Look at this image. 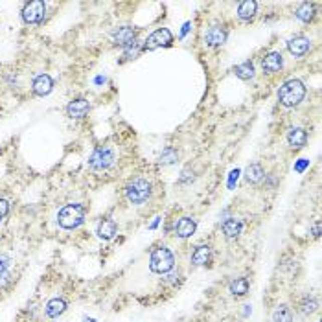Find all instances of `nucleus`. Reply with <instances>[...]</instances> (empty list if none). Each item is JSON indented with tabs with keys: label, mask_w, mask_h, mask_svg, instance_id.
Listing matches in <instances>:
<instances>
[{
	"label": "nucleus",
	"mask_w": 322,
	"mask_h": 322,
	"mask_svg": "<svg viewBox=\"0 0 322 322\" xmlns=\"http://www.w3.org/2000/svg\"><path fill=\"white\" fill-rule=\"evenodd\" d=\"M205 41L208 46H221L227 41V32L221 26H212L205 35Z\"/></svg>",
	"instance_id": "4468645a"
},
{
	"label": "nucleus",
	"mask_w": 322,
	"mask_h": 322,
	"mask_svg": "<svg viewBox=\"0 0 322 322\" xmlns=\"http://www.w3.org/2000/svg\"><path fill=\"white\" fill-rule=\"evenodd\" d=\"M316 307H318L316 300L315 298H309V296H305V298L302 300V304H300V311H302L304 315H311V313H315Z\"/></svg>",
	"instance_id": "bb28decb"
},
{
	"label": "nucleus",
	"mask_w": 322,
	"mask_h": 322,
	"mask_svg": "<svg viewBox=\"0 0 322 322\" xmlns=\"http://www.w3.org/2000/svg\"><path fill=\"white\" fill-rule=\"evenodd\" d=\"M90 112V103L85 98H76L67 105V114L72 120H81Z\"/></svg>",
	"instance_id": "6e6552de"
},
{
	"label": "nucleus",
	"mask_w": 322,
	"mask_h": 322,
	"mask_svg": "<svg viewBox=\"0 0 322 322\" xmlns=\"http://www.w3.org/2000/svg\"><path fill=\"white\" fill-rule=\"evenodd\" d=\"M10 265H12V258L8 254H0V274H4Z\"/></svg>",
	"instance_id": "c85d7f7f"
},
{
	"label": "nucleus",
	"mask_w": 322,
	"mask_h": 322,
	"mask_svg": "<svg viewBox=\"0 0 322 322\" xmlns=\"http://www.w3.org/2000/svg\"><path fill=\"white\" fill-rule=\"evenodd\" d=\"M175 160H177V151L173 149V147H164L160 156H158V162H160L162 166H170Z\"/></svg>",
	"instance_id": "a878e982"
},
{
	"label": "nucleus",
	"mask_w": 322,
	"mask_h": 322,
	"mask_svg": "<svg viewBox=\"0 0 322 322\" xmlns=\"http://www.w3.org/2000/svg\"><path fill=\"white\" fill-rule=\"evenodd\" d=\"M195 228H197V221L192 219V217H181L177 223H175V236L177 238H190L195 234Z\"/></svg>",
	"instance_id": "f8f14e48"
},
{
	"label": "nucleus",
	"mask_w": 322,
	"mask_h": 322,
	"mask_svg": "<svg viewBox=\"0 0 322 322\" xmlns=\"http://www.w3.org/2000/svg\"><path fill=\"white\" fill-rule=\"evenodd\" d=\"M305 98V85L300 79H287L278 90V101L283 107H296Z\"/></svg>",
	"instance_id": "f257e3e1"
},
{
	"label": "nucleus",
	"mask_w": 322,
	"mask_h": 322,
	"mask_svg": "<svg viewBox=\"0 0 322 322\" xmlns=\"http://www.w3.org/2000/svg\"><path fill=\"white\" fill-rule=\"evenodd\" d=\"M309 39L307 37H304V35H298V37H293V39L287 43V50L291 56L294 57H302L307 54V50H309Z\"/></svg>",
	"instance_id": "9b49d317"
},
{
	"label": "nucleus",
	"mask_w": 322,
	"mask_h": 322,
	"mask_svg": "<svg viewBox=\"0 0 322 322\" xmlns=\"http://www.w3.org/2000/svg\"><path fill=\"white\" fill-rule=\"evenodd\" d=\"M175 265V256L168 247H158L151 252L149 258V269L156 274H166Z\"/></svg>",
	"instance_id": "7ed1b4c3"
},
{
	"label": "nucleus",
	"mask_w": 322,
	"mask_h": 322,
	"mask_svg": "<svg viewBox=\"0 0 322 322\" xmlns=\"http://www.w3.org/2000/svg\"><path fill=\"white\" fill-rule=\"evenodd\" d=\"M241 228H243V223L239 221V219H234V217H230V219H227V221L223 223V234H225L228 239L238 238L239 234H241Z\"/></svg>",
	"instance_id": "aec40b11"
},
{
	"label": "nucleus",
	"mask_w": 322,
	"mask_h": 322,
	"mask_svg": "<svg viewBox=\"0 0 322 322\" xmlns=\"http://www.w3.org/2000/svg\"><path fill=\"white\" fill-rule=\"evenodd\" d=\"M256 10H258V2L256 0H243L238 6V17L245 23L252 21L256 15Z\"/></svg>",
	"instance_id": "dca6fc26"
},
{
	"label": "nucleus",
	"mask_w": 322,
	"mask_h": 322,
	"mask_svg": "<svg viewBox=\"0 0 322 322\" xmlns=\"http://www.w3.org/2000/svg\"><path fill=\"white\" fill-rule=\"evenodd\" d=\"M118 227L116 223L112 221V219H103V221L98 225V230H96V234H98V238L103 239V241H109V239L114 238V234H116Z\"/></svg>",
	"instance_id": "f3484780"
},
{
	"label": "nucleus",
	"mask_w": 322,
	"mask_h": 322,
	"mask_svg": "<svg viewBox=\"0 0 322 322\" xmlns=\"http://www.w3.org/2000/svg\"><path fill=\"white\" fill-rule=\"evenodd\" d=\"M112 39H114V45L122 46V48H127L136 41V28H131V26H122L118 28L114 34H112Z\"/></svg>",
	"instance_id": "1a4fd4ad"
},
{
	"label": "nucleus",
	"mask_w": 322,
	"mask_h": 322,
	"mask_svg": "<svg viewBox=\"0 0 322 322\" xmlns=\"http://www.w3.org/2000/svg\"><path fill=\"white\" fill-rule=\"evenodd\" d=\"M313 15H315V6L309 4V2L300 4V8L296 10V19L304 21V23H309L311 19H313Z\"/></svg>",
	"instance_id": "393cba45"
},
{
	"label": "nucleus",
	"mask_w": 322,
	"mask_h": 322,
	"mask_svg": "<svg viewBox=\"0 0 322 322\" xmlns=\"http://www.w3.org/2000/svg\"><path fill=\"white\" fill-rule=\"evenodd\" d=\"M272 322H293V313L287 305H278L272 313Z\"/></svg>",
	"instance_id": "b1692460"
},
{
	"label": "nucleus",
	"mask_w": 322,
	"mask_h": 322,
	"mask_svg": "<svg viewBox=\"0 0 322 322\" xmlns=\"http://www.w3.org/2000/svg\"><path fill=\"white\" fill-rule=\"evenodd\" d=\"M234 74H236L239 79H243V81H249V79L254 78V65H252L250 61L241 63V65H238V67L234 68Z\"/></svg>",
	"instance_id": "5701e85b"
},
{
	"label": "nucleus",
	"mask_w": 322,
	"mask_h": 322,
	"mask_svg": "<svg viewBox=\"0 0 322 322\" xmlns=\"http://www.w3.org/2000/svg\"><path fill=\"white\" fill-rule=\"evenodd\" d=\"M32 90L35 96H48L54 90V79L48 74H39L32 81Z\"/></svg>",
	"instance_id": "9d476101"
},
{
	"label": "nucleus",
	"mask_w": 322,
	"mask_h": 322,
	"mask_svg": "<svg viewBox=\"0 0 322 322\" xmlns=\"http://www.w3.org/2000/svg\"><path fill=\"white\" fill-rule=\"evenodd\" d=\"M125 197L133 205H142L151 197V183L147 179H134L125 188Z\"/></svg>",
	"instance_id": "20e7f679"
},
{
	"label": "nucleus",
	"mask_w": 322,
	"mask_h": 322,
	"mask_svg": "<svg viewBox=\"0 0 322 322\" xmlns=\"http://www.w3.org/2000/svg\"><path fill=\"white\" fill-rule=\"evenodd\" d=\"M114 149L109 147V145H100L92 151V155L89 156V166L94 170V172H103L107 168H111L114 164Z\"/></svg>",
	"instance_id": "39448f33"
},
{
	"label": "nucleus",
	"mask_w": 322,
	"mask_h": 322,
	"mask_svg": "<svg viewBox=\"0 0 322 322\" xmlns=\"http://www.w3.org/2000/svg\"><path fill=\"white\" fill-rule=\"evenodd\" d=\"M85 216H87V210L85 206L74 203V205H65L57 214V223L59 227L65 228V230H74V228L81 227L85 223Z\"/></svg>",
	"instance_id": "f03ea898"
},
{
	"label": "nucleus",
	"mask_w": 322,
	"mask_h": 322,
	"mask_svg": "<svg viewBox=\"0 0 322 322\" xmlns=\"http://www.w3.org/2000/svg\"><path fill=\"white\" fill-rule=\"evenodd\" d=\"M249 280L247 278H236L230 282V293L234 296H245V294L249 293Z\"/></svg>",
	"instance_id": "4be33fe9"
},
{
	"label": "nucleus",
	"mask_w": 322,
	"mask_h": 322,
	"mask_svg": "<svg viewBox=\"0 0 322 322\" xmlns=\"http://www.w3.org/2000/svg\"><path fill=\"white\" fill-rule=\"evenodd\" d=\"M245 177H247V181H249L250 184H258L263 181L265 172H263V168H261L260 164H250V166L247 168V172H245Z\"/></svg>",
	"instance_id": "412c9836"
},
{
	"label": "nucleus",
	"mask_w": 322,
	"mask_h": 322,
	"mask_svg": "<svg viewBox=\"0 0 322 322\" xmlns=\"http://www.w3.org/2000/svg\"><path fill=\"white\" fill-rule=\"evenodd\" d=\"M8 212H10V203L6 199H0V221L8 216Z\"/></svg>",
	"instance_id": "c756f323"
},
{
	"label": "nucleus",
	"mask_w": 322,
	"mask_h": 322,
	"mask_svg": "<svg viewBox=\"0 0 322 322\" xmlns=\"http://www.w3.org/2000/svg\"><path fill=\"white\" fill-rule=\"evenodd\" d=\"M305 142H307V133H305V129L302 127H294L289 131L287 134V144L293 147V149H300V147H304Z\"/></svg>",
	"instance_id": "2eb2a0df"
},
{
	"label": "nucleus",
	"mask_w": 322,
	"mask_h": 322,
	"mask_svg": "<svg viewBox=\"0 0 322 322\" xmlns=\"http://www.w3.org/2000/svg\"><path fill=\"white\" fill-rule=\"evenodd\" d=\"M311 232H313V238H318V236H320V221H316L315 225H313V230H311Z\"/></svg>",
	"instance_id": "7c9ffc66"
},
{
	"label": "nucleus",
	"mask_w": 322,
	"mask_h": 322,
	"mask_svg": "<svg viewBox=\"0 0 322 322\" xmlns=\"http://www.w3.org/2000/svg\"><path fill=\"white\" fill-rule=\"evenodd\" d=\"M283 65V59H282V54H278V52H271V54H267L263 57V61H261V68H263V72L265 74H274L278 72Z\"/></svg>",
	"instance_id": "ddd939ff"
},
{
	"label": "nucleus",
	"mask_w": 322,
	"mask_h": 322,
	"mask_svg": "<svg viewBox=\"0 0 322 322\" xmlns=\"http://www.w3.org/2000/svg\"><path fill=\"white\" fill-rule=\"evenodd\" d=\"M210 256H212L210 247H208V245H199V247L192 252V263L197 267L206 265V263L210 261Z\"/></svg>",
	"instance_id": "a211bd4d"
},
{
	"label": "nucleus",
	"mask_w": 322,
	"mask_h": 322,
	"mask_svg": "<svg viewBox=\"0 0 322 322\" xmlns=\"http://www.w3.org/2000/svg\"><path fill=\"white\" fill-rule=\"evenodd\" d=\"M23 21L26 24H39L43 23V19L46 15V4L43 0H30L23 8Z\"/></svg>",
	"instance_id": "423d86ee"
},
{
	"label": "nucleus",
	"mask_w": 322,
	"mask_h": 322,
	"mask_svg": "<svg viewBox=\"0 0 322 322\" xmlns=\"http://www.w3.org/2000/svg\"><path fill=\"white\" fill-rule=\"evenodd\" d=\"M142 50H144V45H140L138 41H134L133 45L125 48V52H123V57H125V59H136Z\"/></svg>",
	"instance_id": "cd10ccee"
},
{
	"label": "nucleus",
	"mask_w": 322,
	"mask_h": 322,
	"mask_svg": "<svg viewBox=\"0 0 322 322\" xmlns=\"http://www.w3.org/2000/svg\"><path fill=\"white\" fill-rule=\"evenodd\" d=\"M173 43V34L168 28H158L155 30L153 34L145 39L144 43V50L153 52L156 48H162V46H170Z\"/></svg>",
	"instance_id": "0eeeda50"
},
{
	"label": "nucleus",
	"mask_w": 322,
	"mask_h": 322,
	"mask_svg": "<svg viewBox=\"0 0 322 322\" xmlns=\"http://www.w3.org/2000/svg\"><path fill=\"white\" fill-rule=\"evenodd\" d=\"M45 311H46V316L57 318V316L63 315V313L67 311V302H65L63 298H52V300H48Z\"/></svg>",
	"instance_id": "6ab92c4d"
}]
</instances>
